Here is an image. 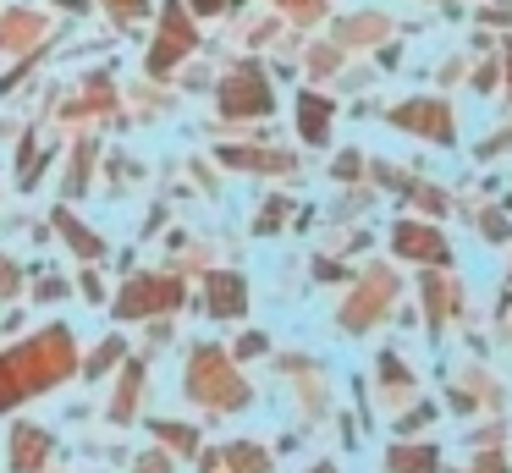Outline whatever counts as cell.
I'll return each instance as SVG.
<instances>
[{"label": "cell", "mask_w": 512, "mask_h": 473, "mask_svg": "<svg viewBox=\"0 0 512 473\" xmlns=\"http://www.w3.org/2000/svg\"><path fill=\"white\" fill-rule=\"evenodd\" d=\"M188 385H193V396H204V402H215V407H237L248 396L243 385L226 374V358H221V352H210V347L193 358V380Z\"/></svg>", "instance_id": "6da1fadb"}, {"label": "cell", "mask_w": 512, "mask_h": 473, "mask_svg": "<svg viewBox=\"0 0 512 473\" xmlns=\"http://www.w3.org/2000/svg\"><path fill=\"white\" fill-rule=\"evenodd\" d=\"M221 105H226V116H265V110H270L265 77H259L254 66H243V72H237L232 83L221 88Z\"/></svg>", "instance_id": "7a4b0ae2"}, {"label": "cell", "mask_w": 512, "mask_h": 473, "mask_svg": "<svg viewBox=\"0 0 512 473\" xmlns=\"http://www.w3.org/2000/svg\"><path fill=\"white\" fill-rule=\"evenodd\" d=\"M171 303H182V286L177 281H160V275H144L138 286H127L122 292V303H116V314H144V308H171Z\"/></svg>", "instance_id": "3957f363"}, {"label": "cell", "mask_w": 512, "mask_h": 473, "mask_svg": "<svg viewBox=\"0 0 512 473\" xmlns=\"http://www.w3.org/2000/svg\"><path fill=\"white\" fill-rule=\"evenodd\" d=\"M397 127H413V132H430V138H452V116H446V105L441 99H413V105H402L397 116Z\"/></svg>", "instance_id": "277c9868"}, {"label": "cell", "mask_w": 512, "mask_h": 473, "mask_svg": "<svg viewBox=\"0 0 512 473\" xmlns=\"http://www.w3.org/2000/svg\"><path fill=\"white\" fill-rule=\"evenodd\" d=\"M397 253L408 259H424V264H446V242L435 226H419V220H402L397 226Z\"/></svg>", "instance_id": "5b68a950"}, {"label": "cell", "mask_w": 512, "mask_h": 473, "mask_svg": "<svg viewBox=\"0 0 512 473\" xmlns=\"http://www.w3.org/2000/svg\"><path fill=\"white\" fill-rule=\"evenodd\" d=\"M391 292H397V281H391L386 270L364 275V292H358V303H347V314H342V319H347L353 330H364V319H369V314H380V308L391 303Z\"/></svg>", "instance_id": "8992f818"}, {"label": "cell", "mask_w": 512, "mask_h": 473, "mask_svg": "<svg viewBox=\"0 0 512 473\" xmlns=\"http://www.w3.org/2000/svg\"><path fill=\"white\" fill-rule=\"evenodd\" d=\"M188 44H193V28H188V17L171 6V11H166V33H160V44H155V55H149V66H155V72H171V61H177Z\"/></svg>", "instance_id": "52a82bcc"}, {"label": "cell", "mask_w": 512, "mask_h": 473, "mask_svg": "<svg viewBox=\"0 0 512 473\" xmlns=\"http://www.w3.org/2000/svg\"><path fill=\"white\" fill-rule=\"evenodd\" d=\"M243 303H248V292H243L237 275H215L210 281V308L215 314H243Z\"/></svg>", "instance_id": "ba28073f"}, {"label": "cell", "mask_w": 512, "mask_h": 473, "mask_svg": "<svg viewBox=\"0 0 512 473\" xmlns=\"http://www.w3.org/2000/svg\"><path fill=\"white\" fill-rule=\"evenodd\" d=\"M298 121H303V138H309V143H320V138H325V127H331V105H325L320 94H303Z\"/></svg>", "instance_id": "9c48e42d"}, {"label": "cell", "mask_w": 512, "mask_h": 473, "mask_svg": "<svg viewBox=\"0 0 512 473\" xmlns=\"http://www.w3.org/2000/svg\"><path fill=\"white\" fill-rule=\"evenodd\" d=\"M391 468H397V473H435V451L430 446H419V451L397 446V451H391Z\"/></svg>", "instance_id": "30bf717a"}, {"label": "cell", "mask_w": 512, "mask_h": 473, "mask_svg": "<svg viewBox=\"0 0 512 473\" xmlns=\"http://www.w3.org/2000/svg\"><path fill=\"white\" fill-rule=\"evenodd\" d=\"M45 446H50V440L39 435V429H17V457H12V462H17V468H34Z\"/></svg>", "instance_id": "8fae6325"}, {"label": "cell", "mask_w": 512, "mask_h": 473, "mask_svg": "<svg viewBox=\"0 0 512 473\" xmlns=\"http://www.w3.org/2000/svg\"><path fill=\"white\" fill-rule=\"evenodd\" d=\"M226 457H232V473H265V451L259 446H232Z\"/></svg>", "instance_id": "7c38bea8"}, {"label": "cell", "mask_w": 512, "mask_h": 473, "mask_svg": "<svg viewBox=\"0 0 512 473\" xmlns=\"http://www.w3.org/2000/svg\"><path fill=\"white\" fill-rule=\"evenodd\" d=\"M424 303H430V325L446 319V286L441 281H424Z\"/></svg>", "instance_id": "4fadbf2b"}, {"label": "cell", "mask_w": 512, "mask_h": 473, "mask_svg": "<svg viewBox=\"0 0 512 473\" xmlns=\"http://www.w3.org/2000/svg\"><path fill=\"white\" fill-rule=\"evenodd\" d=\"M12 286H17V270H12L6 259H0V292H12Z\"/></svg>", "instance_id": "5bb4252c"}, {"label": "cell", "mask_w": 512, "mask_h": 473, "mask_svg": "<svg viewBox=\"0 0 512 473\" xmlns=\"http://www.w3.org/2000/svg\"><path fill=\"white\" fill-rule=\"evenodd\" d=\"M287 6L298 11V17H314V11H320V6H314V0H287Z\"/></svg>", "instance_id": "9a60e30c"}, {"label": "cell", "mask_w": 512, "mask_h": 473, "mask_svg": "<svg viewBox=\"0 0 512 473\" xmlns=\"http://www.w3.org/2000/svg\"><path fill=\"white\" fill-rule=\"evenodd\" d=\"M479 473H501V457H479Z\"/></svg>", "instance_id": "2e32d148"}, {"label": "cell", "mask_w": 512, "mask_h": 473, "mask_svg": "<svg viewBox=\"0 0 512 473\" xmlns=\"http://www.w3.org/2000/svg\"><path fill=\"white\" fill-rule=\"evenodd\" d=\"M116 11H133V17H138V11H144V0H116Z\"/></svg>", "instance_id": "e0dca14e"}, {"label": "cell", "mask_w": 512, "mask_h": 473, "mask_svg": "<svg viewBox=\"0 0 512 473\" xmlns=\"http://www.w3.org/2000/svg\"><path fill=\"white\" fill-rule=\"evenodd\" d=\"M193 6H199V11H204V17H210V11H215V6H221V0H193Z\"/></svg>", "instance_id": "ac0fdd59"}, {"label": "cell", "mask_w": 512, "mask_h": 473, "mask_svg": "<svg viewBox=\"0 0 512 473\" xmlns=\"http://www.w3.org/2000/svg\"><path fill=\"white\" fill-rule=\"evenodd\" d=\"M501 66H507V77H512V44H507V55H501Z\"/></svg>", "instance_id": "d6986e66"}, {"label": "cell", "mask_w": 512, "mask_h": 473, "mask_svg": "<svg viewBox=\"0 0 512 473\" xmlns=\"http://www.w3.org/2000/svg\"><path fill=\"white\" fill-rule=\"evenodd\" d=\"M314 473H331V468H314Z\"/></svg>", "instance_id": "ffe728a7"}]
</instances>
